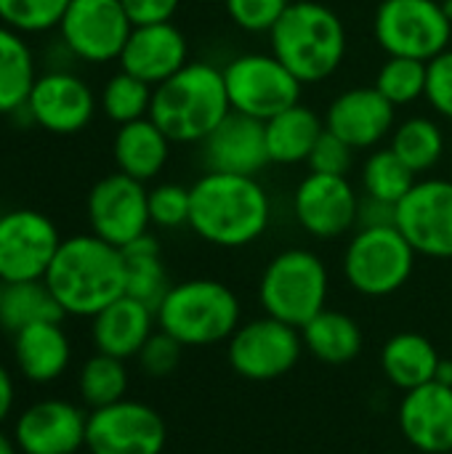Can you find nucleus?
Listing matches in <instances>:
<instances>
[{"instance_id": "f257e3e1", "label": "nucleus", "mask_w": 452, "mask_h": 454, "mask_svg": "<svg viewBox=\"0 0 452 454\" xmlns=\"http://www.w3.org/2000/svg\"><path fill=\"white\" fill-rule=\"evenodd\" d=\"M189 229L216 247H248L272 223V200L258 176L202 173L192 186Z\"/></svg>"}, {"instance_id": "f03ea898", "label": "nucleus", "mask_w": 452, "mask_h": 454, "mask_svg": "<svg viewBox=\"0 0 452 454\" xmlns=\"http://www.w3.org/2000/svg\"><path fill=\"white\" fill-rule=\"evenodd\" d=\"M43 279L67 317L93 319L125 295V258L96 234H75L61 239Z\"/></svg>"}, {"instance_id": "7ed1b4c3", "label": "nucleus", "mask_w": 452, "mask_h": 454, "mask_svg": "<svg viewBox=\"0 0 452 454\" xmlns=\"http://www.w3.org/2000/svg\"><path fill=\"white\" fill-rule=\"evenodd\" d=\"M229 112L224 69L210 61H189L155 88L149 117L173 144H202Z\"/></svg>"}, {"instance_id": "20e7f679", "label": "nucleus", "mask_w": 452, "mask_h": 454, "mask_svg": "<svg viewBox=\"0 0 452 454\" xmlns=\"http://www.w3.org/2000/svg\"><path fill=\"white\" fill-rule=\"evenodd\" d=\"M272 53L304 82L328 80L346 59V27L341 16L317 0H290L269 32Z\"/></svg>"}, {"instance_id": "39448f33", "label": "nucleus", "mask_w": 452, "mask_h": 454, "mask_svg": "<svg viewBox=\"0 0 452 454\" xmlns=\"http://www.w3.org/2000/svg\"><path fill=\"white\" fill-rule=\"evenodd\" d=\"M155 317L157 330L176 338L184 348H202L234 335L242 319V306L234 290L218 279H186L170 285Z\"/></svg>"}, {"instance_id": "423d86ee", "label": "nucleus", "mask_w": 452, "mask_h": 454, "mask_svg": "<svg viewBox=\"0 0 452 454\" xmlns=\"http://www.w3.org/2000/svg\"><path fill=\"white\" fill-rule=\"evenodd\" d=\"M328 293V266L317 253L304 247H290L274 255L258 282V298L266 317H274L296 330L325 309Z\"/></svg>"}, {"instance_id": "0eeeda50", "label": "nucleus", "mask_w": 452, "mask_h": 454, "mask_svg": "<svg viewBox=\"0 0 452 454\" xmlns=\"http://www.w3.org/2000/svg\"><path fill=\"white\" fill-rule=\"evenodd\" d=\"M418 253L397 226L357 229L344 253V277L365 298H386L408 285Z\"/></svg>"}, {"instance_id": "6e6552de", "label": "nucleus", "mask_w": 452, "mask_h": 454, "mask_svg": "<svg viewBox=\"0 0 452 454\" xmlns=\"http://www.w3.org/2000/svg\"><path fill=\"white\" fill-rule=\"evenodd\" d=\"M373 35L386 56L432 61L452 45V21L442 0H381Z\"/></svg>"}, {"instance_id": "1a4fd4ad", "label": "nucleus", "mask_w": 452, "mask_h": 454, "mask_svg": "<svg viewBox=\"0 0 452 454\" xmlns=\"http://www.w3.org/2000/svg\"><path fill=\"white\" fill-rule=\"evenodd\" d=\"M221 69L232 112L266 122L274 114L301 104L304 82L272 51L240 53Z\"/></svg>"}, {"instance_id": "9d476101", "label": "nucleus", "mask_w": 452, "mask_h": 454, "mask_svg": "<svg viewBox=\"0 0 452 454\" xmlns=\"http://www.w3.org/2000/svg\"><path fill=\"white\" fill-rule=\"evenodd\" d=\"M301 351V330L274 317H261L234 330L226 346V359L240 378L250 383H272L298 364Z\"/></svg>"}, {"instance_id": "9b49d317", "label": "nucleus", "mask_w": 452, "mask_h": 454, "mask_svg": "<svg viewBox=\"0 0 452 454\" xmlns=\"http://www.w3.org/2000/svg\"><path fill=\"white\" fill-rule=\"evenodd\" d=\"M133 21L120 0H69L59 21V43L85 64L117 61Z\"/></svg>"}, {"instance_id": "f8f14e48", "label": "nucleus", "mask_w": 452, "mask_h": 454, "mask_svg": "<svg viewBox=\"0 0 452 454\" xmlns=\"http://www.w3.org/2000/svg\"><path fill=\"white\" fill-rule=\"evenodd\" d=\"M91 234L101 237L115 247H125L144 237L152 226L149 221V189L125 173H109L96 181L85 200Z\"/></svg>"}, {"instance_id": "ddd939ff", "label": "nucleus", "mask_w": 452, "mask_h": 454, "mask_svg": "<svg viewBox=\"0 0 452 454\" xmlns=\"http://www.w3.org/2000/svg\"><path fill=\"white\" fill-rule=\"evenodd\" d=\"M168 428L163 415L133 399L91 410L85 450L91 454H163Z\"/></svg>"}, {"instance_id": "4468645a", "label": "nucleus", "mask_w": 452, "mask_h": 454, "mask_svg": "<svg viewBox=\"0 0 452 454\" xmlns=\"http://www.w3.org/2000/svg\"><path fill=\"white\" fill-rule=\"evenodd\" d=\"M59 245L61 234L45 213L32 207L0 213V279L5 285L43 279Z\"/></svg>"}, {"instance_id": "2eb2a0df", "label": "nucleus", "mask_w": 452, "mask_h": 454, "mask_svg": "<svg viewBox=\"0 0 452 454\" xmlns=\"http://www.w3.org/2000/svg\"><path fill=\"white\" fill-rule=\"evenodd\" d=\"M96 106V96L80 74L69 69H48L37 74L21 112L45 133L75 136L91 125Z\"/></svg>"}, {"instance_id": "dca6fc26", "label": "nucleus", "mask_w": 452, "mask_h": 454, "mask_svg": "<svg viewBox=\"0 0 452 454\" xmlns=\"http://www.w3.org/2000/svg\"><path fill=\"white\" fill-rule=\"evenodd\" d=\"M397 229L418 255L452 258V181L424 178L397 205Z\"/></svg>"}, {"instance_id": "f3484780", "label": "nucleus", "mask_w": 452, "mask_h": 454, "mask_svg": "<svg viewBox=\"0 0 452 454\" xmlns=\"http://www.w3.org/2000/svg\"><path fill=\"white\" fill-rule=\"evenodd\" d=\"M360 197L346 176L312 173L301 178L293 194L298 226L314 239H338L357 226Z\"/></svg>"}, {"instance_id": "a211bd4d", "label": "nucleus", "mask_w": 452, "mask_h": 454, "mask_svg": "<svg viewBox=\"0 0 452 454\" xmlns=\"http://www.w3.org/2000/svg\"><path fill=\"white\" fill-rule=\"evenodd\" d=\"M88 415L64 399L29 404L13 426V442L21 454H77L85 450Z\"/></svg>"}, {"instance_id": "6ab92c4d", "label": "nucleus", "mask_w": 452, "mask_h": 454, "mask_svg": "<svg viewBox=\"0 0 452 454\" xmlns=\"http://www.w3.org/2000/svg\"><path fill=\"white\" fill-rule=\"evenodd\" d=\"M397 125V106L389 104L376 88H349L338 93L328 112L325 128L346 141L354 152L373 149Z\"/></svg>"}, {"instance_id": "aec40b11", "label": "nucleus", "mask_w": 452, "mask_h": 454, "mask_svg": "<svg viewBox=\"0 0 452 454\" xmlns=\"http://www.w3.org/2000/svg\"><path fill=\"white\" fill-rule=\"evenodd\" d=\"M117 61L123 72L157 88L189 64V43L173 21L139 24Z\"/></svg>"}, {"instance_id": "412c9836", "label": "nucleus", "mask_w": 452, "mask_h": 454, "mask_svg": "<svg viewBox=\"0 0 452 454\" xmlns=\"http://www.w3.org/2000/svg\"><path fill=\"white\" fill-rule=\"evenodd\" d=\"M202 162L208 170L218 173L258 176L272 162L264 122L240 112H229L202 141Z\"/></svg>"}, {"instance_id": "4be33fe9", "label": "nucleus", "mask_w": 452, "mask_h": 454, "mask_svg": "<svg viewBox=\"0 0 452 454\" xmlns=\"http://www.w3.org/2000/svg\"><path fill=\"white\" fill-rule=\"evenodd\" d=\"M400 431L405 442L424 454H452V386L426 383L400 402Z\"/></svg>"}, {"instance_id": "5701e85b", "label": "nucleus", "mask_w": 452, "mask_h": 454, "mask_svg": "<svg viewBox=\"0 0 452 454\" xmlns=\"http://www.w3.org/2000/svg\"><path fill=\"white\" fill-rule=\"evenodd\" d=\"M91 338L99 354H109L117 359H133L144 348V343L152 338L157 317L155 309L147 303L123 295L115 303H109L104 311H99L91 319Z\"/></svg>"}, {"instance_id": "b1692460", "label": "nucleus", "mask_w": 452, "mask_h": 454, "mask_svg": "<svg viewBox=\"0 0 452 454\" xmlns=\"http://www.w3.org/2000/svg\"><path fill=\"white\" fill-rule=\"evenodd\" d=\"M13 362L21 378L35 386L59 380L72 362V346L61 322H43L19 330L13 335Z\"/></svg>"}, {"instance_id": "393cba45", "label": "nucleus", "mask_w": 452, "mask_h": 454, "mask_svg": "<svg viewBox=\"0 0 452 454\" xmlns=\"http://www.w3.org/2000/svg\"><path fill=\"white\" fill-rule=\"evenodd\" d=\"M170 138L163 133V128L152 120H136L117 128L112 141L115 165L120 173L136 178V181H152L163 173L170 157Z\"/></svg>"}, {"instance_id": "a878e982", "label": "nucleus", "mask_w": 452, "mask_h": 454, "mask_svg": "<svg viewBox=\"0 0 452 454\" xmlns=\"http://www.w3.org/2000/svg\"><path fill=\"white\" fill-rule=\"evenodd\" d=\"M442 356L437 346L421 333H397L381 351V370L400 391H413L437 378Z\"/></svg>"}, {"instance_id": "bb28decb", "label": "nucleus", "mask_w": 452, "mask_h": 454, "mask_svg": "<svg viewBox=\"0 0 452 454\" xmlns=\"http://www.w3.org/2000/svg\"><path fill=\"white\" fill-rule=\"evenodd\" d=\"M266 128V149L269 160L277 165H298L306 162L317 138L325 133V122L320 114L304 104H296L272 120L264 122Z\"/></svg>"}, {"instance_id": "cd10ccee", "label": "nucleus", "mask_w": 452, "mask_h": 454, "mask_svg": "<svg viewBox=\"0 0 452 454\" xmlns=\"http://www.w3.org/2000/svg\"><path fill=\"white\" fill-rule=\"evenodd\" d=\"M304 348L325 364H349L362 354V327L344 311L322 309L301 327Z\"/></svg>"}, {"instance_id": "c85d7f7f", "label": "nucleus", "mask_w": 452, "mask_h": 454, "mask_svg": "<svg viewBox=\"0 0 452 454\" xmlns=\"http://www.w3.org/2000/svg\"><path fill=\"white\" fill-rule=\"evenodd\" d=\"M37 80L35 53L21 32L0 24V117L24 109Z\"/></svg>"}, {"instance_id": "c756f323", "label": "nucleus", "mask_w": 452, "mask_h": 454, "mask_svg": "<svg viewBox=\"0 0 452 454\" xmlns=\"http://www.w3.org/2000/svg\"><path fill=\"white\" fill-rule=\"evenodd\" d=\"M123 258H125V295L157 311L165 293L170 290L157 239L147 231L144 237L123 247Z\"/></svg>"}, {"instance_id": "7c9ffc66", "label": "nucleus", "mask_w": 452, "mask_h": 454, "mask_svg": "<svg viewBox=\"0 0 452 454\" xmlns=\"http://www.w3.org/2000/svg\"><path fill=\"white\" fill-rule=\"evenodd\" d=\"M67 314L48 290L45 279H29V282H11L3 293L0 306V327L11 335H16L24 327L43 325V322H61Z\"/></svg>"}, {"instance_id": "2f4dec72", "label": "nucleus", "mask_w": 452, "mask_h": 454, "mask_svg": "<svg viewBox=\"0 0 452 454\" xmlns=\"http://www.w3.org/2000/svg\"><path fill=\"white\" fill-rule=\"evenodd\" d=\"M389 149L416 173H429L434 170L445 152H448V138L445 130L437 120L432 117H408L400 125H394L392 136H389Z\"/></svg>"}, {"instance_id": "473e14b6", "label": "nucleus", "mask_w": 452, "mask_h": 454, "mask_svg": "<svg viewBox=\"0 0 452 454\" xmlns=\"http://www.w3.org/2000/svg\"><path fill=\"white\" fill-rule=\"evenodd\" d=\"M77 391L80 399L91 410L109 407L115 402H123L128 394V370L125 362L109 354H93L77 375Z\"/></svg>"}, {"instance_id": "72a5a7b5", "label": "nucleus", "mask_w": 452, "mask_h": 454, "mask_svg": "<svg viewBox=\"0 0 452 454\" xmlns=\"http://www.w3.org/2000/svg\"><path fill=\"white\" fill-rule=\"evenodd\" d=\"M416 173L386 146L376 149L362 168V192L365 197L384 200L392 205H400L405 194L416 186Z\"/></svg>"}, {"instance_id": "f704fd0d", "label": "nucleus", "mask_w": 452, "mask_h": 454, "mask_svg": "<svg viewBox=\"0 0 452 454\" xmlns=\"http://www.w3.org/2000/svg\"><path fill=\"white\" fill-rule=\"evenodd\" d=\"M152 93H155V88L149 82L120 69L117 74H112L104 82L101 96H99V106L112 122L125 125V122H136V120L149 117Z\"/></svg>"}, {"instance_id": "c9c22d12", "label": "nucleus", "mask_w": 452, "mask_h": 454, "mask_svg": "<svg viewBox=\"0 0 452 454\" xmlns=\"http://www.w3.org/2000/svg\"><path fill=\"white\" fill-rule=\"evenodd\" d=\"M429 61L408 59V56H389L378 74L373 88L394 106H408L416 104L418 98L426 96V74H429Z\"/></svg>"}, {"instance_id": "e433bc0d", "label": "nucleus", "mask_w": 452, "mask_h": 454, "mask_svg": "<svg viewBox=\"0 0 452 454\" xmlns=\"http://www.w3.org/2000/svg\"><path fill=\"white\" fill-rule=\"evenodd\" d=\"M69 0H0V24L21 35H43L59 29Z\"/></svg>"}, {"instance_id": "4c0bfd02", "label": "nucleus", "mask_w": 452, "mask_h": 454, "mask_svg": "<svg viewBox=\"0 0 452 454\" xmlns=\"http://www.w3.org/2000/svg\"><path fill=\"white\" fill-rule=\"evenodd\" d=\"M192 215V192L181 184H157L149 189V221L157 229H181L189 226Z\"/></svg>"}, {"instance_id": "58836bf2", "label": "nucleus", "mask_w": 452, "mask_h": 454, "mask_svg": "<svg viewBox=\"0 0 452 454\" xmlns=\"http://www.w3.org/2000/svg\"><path fill=\"white\" fill-rule=\"evenodd\" d=\"M229 19L250 32V35H261V32H272L274 24L280 21V16L288 11L290 0H224Z\"/></svg>"}, {"instance_id": "ea45409f", "label": "nucleus", "mask_w": 452, "mask_h": 454, "mask_svg": "<svg viewBox=\"0 0 452 454\" xmlns=\"http://www.w3.org/2000/svg\"><path fill=\"white\" fill-rule=\"evenodd\" d=\"M181 354H184V346L176 338H170L168 333L157 330L144 343V348L139 351L136 359H139V367L147 378H168L178 370Z\"/></svg>"}, {"instance_id": "a19ab883", "label": "nucleus", "mask_w": 452, "mask_h": 454, "mask_svg": "<svg viewBox=\"0 0 452 454\" xmlns=\"http://www.w3.org/2000/svg\"><path fill=\"white\" fill-rule=\"evenodd\" d=\"M354 162V149L341 141L336 133L325 128V133L317 138L306 165L312 173H325V176H346Z\"/></svg>"}, {"instance_id": "79ce46f5", "label": "nucleus", "mask_w": 452, "mask_h": 454, "mask_svg": "<svg viewBox=\"0 0 452 454\" xmlns=\"http://www.w3.org/2000/svg\"><path fill=\"white\" fill-rule=\"evenodd\" d=\"M429 74H426V101L429 106L442 114L445 120H452V45L448 51H442L440 56H434L429 64Z\"/></svg>"}, {"instance_id": "37998d69", "label": "nucleus", "mask_w": 452, "mask_h": 454, "mask_svg": "<svg viewBox=\"0 0 452 454\" xmlns=\"http://www.w3.org/2000/svg\"><path fill=\"white\" fill-rule=\"evenodd\" d=\"M125 13L131 16L133 27L139 24H160L173 21L181 0H120Z\"/></svg>"}, {"instance_id": "c03bdc74", "label": "nucleus", "mask_w": 452, "mask_h": 454, "mask_svg": "<svg viewBox=\"0 0 452 454\" xmlns=\"http://www.w3.org/2000/svg\"><path fill=\"white\" fill-rule=\"evenodd\" d=\"M378 226H397V205L373 197H360L357 229H378Z\"/></svg>"}, {"instance_id": "a18cd8bd", "label": "nucleus", "mask_w": 452, "mask_h": 454, "mask_svg": "<svg viewBox=\"0 0 452 454\" xmlns=\"http://www.w3.org/2000/svg\"><path fill=\"white\" fill-rule=\"evenodd\" d=\"M13 402H16V391H13V378L11 372L0 364V426L8 420V415L13 412Z\"/></svg>"}, {"instance_id": "49530a36", "label": "nucleus", "mask_w": 452, "mask_h": 454, "mask_svg": "<svg viewBox=\"0 0 452 454\" xmlns=\"http://www.w3.org/2000/svg\"><path fill=\"white\" fill-rule=\"evenodd\" d=\"M0 454H21L19 447H16V442L8 434H3V431H0Z\"/></svg>"}, {"instance_id": "de8ad7c7", "label": "nucleus", "mask_w": 452, "mask_h": 454, "mask_svg": "<svg viewBox=\"0 0 452 454\" xmlns=\"http://www.w3.org/2000/svg\"><path fill=\"white\" fill-rule=\"evenodd\" d=\"M3 293H5V282L0 279V306H3Z\"/></svg>"}, {"instance_id": "09e8293b", "label": "nucleus", "mask_w": 452, "mask_h": 454, "mask_svg": "<svg viewBox=\"0 0 452 454\" xmlns=\"http://www.w3.org/2000/svg\"><path fill=\"white\" fill-rule=\"evenodd\" d=\"M200 3H224V0H200Z\"/></svg>"}, {"instance_id": "8fccbe9b", "label": "nucleus", "mask_w": 452, "mask_h": 454, "mask_svg": "<svg viewBox=\"0 0 452 454\" xmlns=\"http://www.w3.org/2000/svg\"><path fill=\"white\" fill-rule=\"evenodd\" d=\"M450 152H452V149H450Z\"/></svg>"}]
</instances>
